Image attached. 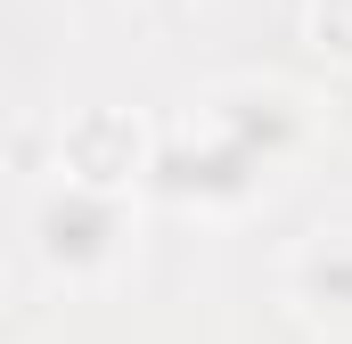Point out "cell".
<instances>
[{
    "label": "cell",
    "instance_id": "6da1fadb",
    "mask_svg": "<svg viewBox=\"0 0 352 344\" xmlns=\"http://www.w3.org/2000/svg\"><path fill=\"white\" fill-rule=\"evenodd\" d=\"M115 238H123V205L107 189H82V180L66 197H50V213H41V246L58 262H98Z\"/></svg>",
    "mask_w": 352,
    "mask_h": 344
},
{
    "label": "cell",
    "instance_id": "7a4b0ae2",
    "mask_svg": "<svg viewBox=\"0 0 352 344\" xmlns=\"http://www.w3.org/2000/svg\"><path fill=\"white\" fill-rule=\"evenodd\" d=\"M311 287H320L328 303H352V255H344V246H336V255H320V262H311Z\"/></svg>",
    "mask_w": 352,
    "mask_h": 344
}]
</instances>
